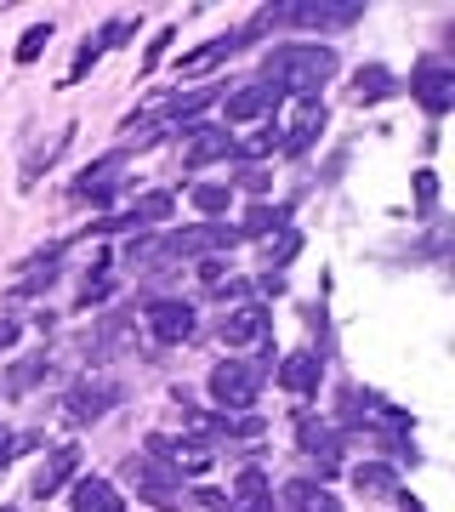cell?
Returning <instances> with one entry per match:
<instances>
[{
	"mask_svg": "<svg viewBox=\"0 0 455 512\" xmlns=\"http://www.w3.org/2000/svg\"><path fill=\"white\" fill-rule=\"evenodd\" d=\"M330 74H336V52L330 46H308V40H291V46H273L262 57V80L279 86L285 97H319Z\"/></svg>",
	"mask_w": 455,
	"mask_h": 512,
	"instance_id": "cell-1",
	"label": "cell"
},
{
	"mask_svg": "<svg viewBox=\"0 0 455 512\" xmlns=\"http://www.w3.org/2000/svg\"><path fill=\"white\" fill-rule=\"evenodd\" d=\"M262 376L268 370L256 365V359H222L211 370V399L222 404V416H245L256 404V393H262Z\"/></svg>",
	"mask_w": 455,
	"mask_h": 512,
	"instance_id": "cell-2",
	"label": "cell"
},
{
	"mask_svg": "<svg viewBox=\"0 0 455 512\" xmlns=\"http://www.w3.org/2000/svg\"><path fill=\"white\" fill-rule=\"evenodd\" d=\"M126 478L137 484V495H143L148 507L182 512V473L171 467V461H160V456H148V450H137V456L126 461Z\"/></svg>",
	"mask_w": 455,
	"mask_h": 512,
	"instance_id": "cell-3",
	"label": "cell"
},
{
	"mask_svg": "<svg viewBox=\"0 0 455 512\" xmlns=\"http://www.w3.org/2000/svg\"><path fill=\"white\" fill-rule=\"evenodd\" d=\"M364 18V6H325V0H308V6H262L256 12V29H273V23H296V29H353ZM245 29V35H256Z\"/></svg>",
	"mask_w": 455,
	"mask_h": 512,
	"instance_id": "cell-4",
	"label": "cell"
},
{
	"mask_svg": "<svg viewBox=\"0 0 455 512\" xmlns=\"http://www.w3.org/2000/svg\"><path fill=\"white\" fill-rule=\"evenodd\" d=\"M239 234L222 228V222H194V228H177V234H160V262H200L211 251H234Z\"/></svg>",
	"mask_w": 455,
	"mask_h": 512,
	"instance_id": "cell-5",
	"label": "cell"
},
{
	"mask_svg": "<svg viewBox=\"0 0 455 512\" xmlns=\"http://www.w3.org/2000/svg\"><path fill=\"white\" fill-rule=\"evenodd\" d=\"M120 399H126V387L114 382V376H86V382H74L69 393H63V416H69L74 427H86V421H103Z\"/></svg>",
	"mask_w": 455,
	"mask_h": 512,
	"instance_id": "cell-6",
	"label": "cell"
},
{
	"mask_svg": "<svg viewBox=\"0 0 455 512\" xmlns=\"http://www.w3.org/2000/svg\"><path fill=\"white\" fill-rule=\"evenodd\" d=\"M279 103H285V92H279V86H268V80H245L239 92L222 97V120H228V126L273 120V114H279Z\"/></svg>",
	"mask_w": 455,
	"mask_h": 512,
	"instance_id": "cell-7",
	"label": "cell"
},
{
	"mask_svg": "<svg viewBox=\"0 0 455 512\" xmlns=\"http://www.w3.org/2000/svg\"><path fill=\"white\" fill-rule=\"evenodd\" d=\"M143 325H148V336L160 342V348H177V342H188L194 336V308L188 302H177V296H160V302H148L143 308Z\"/></svg>",
	"mask_w": 455,
	"mask_h": 512,
	"instance_id": "cell-8",
	"label": "cell"
},
{
	"mask_svg": "<svg viewBox=\"0 0 455 512\" xmlns=\"http://www.w3.org/2000/svg\"><path fill=\"white\" fill-rule=\"evenodd\" d=\"M410 97H416L433 120H444V114L455 109V69L450 63H421V69L410 74Z\"/></svg>",
	"mask_w": 455,
	"mask_h": 512,
	"instance_id": "cell-9",
	"label": "cell"
},
{
	"mask_svg": "<svg viewBox=\"0 0 455 512\" xmlns=\"http://www.w3.org/2000/svg\"><path fill=\"white\" fill-rule=\"evenodd\" d=\"M234 154V131L228 126H188L182 131V165L188 171H205V165H217Z\"/></svg>",
	"mask_w": 455,
	"mask_h": 512,
	"instance_id": "cell-10",
	"label": "cell"
},
{
	"mask_svg": "<svg viewBox=\"0 0 455 512\" xmlns=\"http://www.w3.org/2000/svg\"><path fill=\"white\" fill-rule=\"evenodd\" d=\"M273 330V313L262 308V302H239V308H228L217 319V336H222V348H245V342H262Z\"/></svg>",
	"mask_w": 455,
	"mask_h": 512,
	"instance_id": "cell-11",
	"label": "cell"
},
{
	"mask_svg": "<svg viewBox=\"0 0 455 512\" xmlns=\"http://www.w3.org/2000/svg\"><path fill=\"white\" fill-rule=\"evenodd\" d=\"M148 456L171 461V467H177L182 478H188V473H205V467L217 461L205 439H171V433H148Z\"/></svg>",
	"mask_w": 455,
	"mask_h": 512,
	"instance_id": "cell-12",
	"label": "cell"
},
{
	"mask_svg": "<svg viewBox=\"0 0 455 512\" xmlns=\"http://www.w3.org/2000/svg\"><path fill=\"white\" fill-rule=\"evenodd\" d=\"M120 154H109V160H97V165H86L80 177H74V200H86V205H109L120 188H126V177H120Z\"/></svg>",
	"mask_w": 455,
	"mask_h": 512,
	"instance_id": "cell-13",
	"label": "cell"
},
{
	"mask_svg": "<svg viewBox=\"0 0 455 512\" xmlns=\"http://www.w3.org/2000/svg\"><path fill=\"white\" fill-rule=\"evenodd\" d=\"M74 478H80V450H74V444H57V450H46V461L35 467L29 495H40V501H46V495H57L63 484H74Z\"/></svg>",
	"mask_w": 455,
	"mask_h": 512,
	"instance_id": "cell-14",
	"label": "cell"
},
{
	"mask_svg": "<svg viewBox=\"0 0 455 512\" xmlns=\"http://www.w3.org/2000/svg\"><path fill=\"white\" fill-rule=\"evenodd\" d=\"M325 103H319V97H296V120H291V131H285V137H279V148H285V154H308L313 143H319V131H325Z\"/></svg>",
	"mask_w": 455,
	"mask_h": 512,
	"instance_id": "cell-15",
	"label": "cell"
},
{
	"mask_svg": "<svg viewBox=\"0 0 455 512\" xmlns=\"http://www.w3.org/2000/svg\"><path fill=\"white\" fill-rule=\"evenodd\" d=\"M296 439H302V456L319 461V473H336V461H342V433H336V427L302 416L296 421Z\"/></svg>",
	"mask_w": 455,
	"mask_h": 512,
	"instance_id": "cell-16",
	"label": "cell"
},
{
	"mask_svg": "<svg viewBox=\"0 0 455 512\" xmlns=\"http://www.w3.org/2000/svg\"><path fill=\"white\" fill-rule=\"evenodd\" d=\"M126 348H137V319L131 313H103V325L86 336V353L109 359V353H126Z\"/></svg>",
	"mask_w": 455,
	"mask_h": 512,
	"instance_id": "cell-17",
	"label": "cell"
},
{
	"mask_svg": "<svg viewBox=\"0 0 455 512\" xmlns=\"http://www.w3.org/2000/svg\"><path fill=\"white\" fill-rule=\"evenodd\" d=\"M273 507H279V512H342V507H336V495H330L325 484H313V478H291V484L279 490Z\"/></svg>",
	"mask_w": 455,
	"mask_h": 512,
	"instance_id": "cell-18",
	"label": "cell"
},
{
	"mask_svg": "<svg viewBox=\"0 0 455 512\" xmlns=\"http://www.w3.org/2000/svg\"><path fill=\"white\" fill-rule=\"evenodd\" d=\"M245 46V35H217L211 46H200V52H188V57H177V80H194V74H211L217 63H228V57Z\"/></svg>",
	"mask_w": 455,
	"mask_h": 512,
	"instance_id": "cell-19",
	"label": "cell"
},
{
	"mask_svg": "<svg viewBox=\"0 0 455 512\" xmlns=\"http://www.w3.org/2000/svg\"><path fill=\"white\" fill-rule=\"evenodd\" d=\"M319 376H325V359H319V353H291V359H285V365H279V387H285V393H302V399H308V393H319Z\"/></svg>",
	"mask_w": 455,
	"mask_h": 512,
	"instance_id": "cell-20",
	"label": "cell"
},
{
	"mask_svg": "<svg viewBox=\"0 0 455 512\" xmlns=\"http://www.w3.org/2000/svg\"><path fill=\"white\" fill-rule=\"evenodd\" d=\"M74 512H126V495L109 478H74Z\"/></svg>",
	"mask_w": 455,
	"mask_h": 512,
	"instance_id": "cell-21",
	"label": "cell"
},
{
	"mask_svg": "<svg viewBox=\"0 0 455 512\" xmlns=\"http://www.w3.org/2000/svg\"><path fill=\"white\" fill-rule=\"evenodd\" d=\"M353 490H359L364 501H393V495H399V473H393L387 461H359V467H353Z\"/></svg>",
	"mask_w": 455,
	"mask_h": 512,
	"instance_id": "cell-22",
	"label": "cell"
},
{
	"mask_svg": "<svg viewBox=\"0 0 455 512\" xmlns=\"http://www.w3.org/2000/svg\"><path fill=\"white\" fill-rule=\"evenodd\" d=\"M228 512H273V490H268V478H262V467L239 473L234 495H228Z\"/></svg>",
	"mask_w": 455,
	"mask_h": 512,
	"instance_id": "cell-23",
	"label": "cell"
},
{
	"mask_svg": "<svg viewBox=\"0 0 455 512\" xmlns=\"http://www.w3.org/2000/svg\"><path fill=\"white\" fill-rule=\"evenodd\" d=\"M57 262H63V251H40V256H29V262H23V268H29V274H18V285H12V291L18 296H35V291H46V285H52L57 279Z\"/></svg>",
	"mask_w": 455,
	"mask_h": 512,
	"instance_id": "cell-24",
	"label": "cell"
},
{
	"mask_svg": "<svg viewBox=\"0 0 455 512\" xmlns=\"http://www.w3.org/2000/svg\"><path fill=\"white\" fill-rule=\"evenodd\" d=\"M399 92V80H393V69H382V63H370V69L353 74V97L359 103H382V97Z\"/></svg>",
	"mask_w": 455,
	"mask_h": 512,
	"instance_id": "cell-25",
	"label": "cell"
},
{
	"mask_svg": "<svg viewBox=\"0 0 455 512\" xmlns=\"http://www.w3.org/2000/svg\"><path fill=\"white\" fill-rule=\"evenodd\" d=\"M69 137H74V126H63V131H52V143H40V148H29V160H23V188H35L40 183V171L69 148Z\"/></svg>",
	"mask_w": 455,
	"mask_h": 512,
	"instance_id": "cell-26",
	"label": "cell"
},
{
	"mask_svg": "<svg viewBox=\"0 0 455 512\" xmlns=\"http://www.w3.org/2000/svg\"><path fill=\"white\" fill-rule=\"evenodd\" d=\"M188 205H194L200 217H222V211L234 205V183H194L188 188Z\"/></svg>",
	"mask_w": 455,
	"mask_h": 512,
	"instance_id": "cell-27",
	"label": "cell"
},
{
	"mask_svg": "<svg viewBox=\"0 0 455 512\" xmlns=\"http://www.w3.org/2000/svg\"><path fill=\"white\" fill-rule=\"evenodd\" d=\"M296 251H302V234H296L291 222H285V228H273V234H262V262H268V268H285Z\"/></svg>",
	"mask_w": 455,
	"mask_h": 512,
	"instance_id": "cell-28",
	"label": "cell"
},
{
	"mask_svg": "<svg viewBox=\"0 0 455 512\" xmlns=\"http://www.w3.org/2000/svg\"><path fill=\"white\" fill-rule=\"evenodd\" d=\"M211 103H217V86H194V92H177L160 114H165V120H194V114L211 109Z\"/></svg>",
	"mask_w": 455,
	"mask_h": 512,
	"instance_id": "cell-29",
	"label": "cell"
},
{
	"mask_svg": "<svg viewBox=\"0 0 455 512\" xmlns=\"http://www.w3.org/2000/svg\"><path fill=\"white\" fill-rule=\"evenodd\" d=\"M52 376V359L46 353H35V359H23V365H12V376H6V393L18 399V393H29L35 382H46Z\"/></svg>",
	"mask_w": 455,
	"mask_h": 512,
	"instance_id": "cell-30",
	"label": "cell"
},
{
	"mask_svg": "<svg viewBox=\"0 0 455 512\" xmlns=\"http://www.w3.org/2000/svg\"><path fill=\"white\" fill-rule=\"evenodd\" d=\"M273 148H279V126H262V131H245V137H234V154L239 160H268Z\"/></svg>",
	"mask_w": 455,
	"mask_h": 512,
	"instance_id": "cell-31",
	"label": "cell"
},
{
	"mask_svg": "<svg viewBox=\"0 0 455 512\" xmlns=\"http://www.w3.org/2000/svg\"><path fill=\"white\" fill-rule=\"evenodd\" d=\"M285 222H291V211H273V205H251V211H245V222H239L234 234H273V228H285Z\"/></svg>",
	"mask_w": 455,
	"mask_h": 512,
	"instance_id": "cell-32",
	"label": "cell"
},
{
	"mask_svg": "<svg viewBox=\"0 0 455 512\" xmlns=\"http://www.w3.org/2000/svg\"><path fill=\"white\" fill-rule=\"evenodd\" d=\"M46 46H52V23H35V29H23V40H18V63L29 69V63H35V57L46 52Z\"/></svg>",
	"mask_w": 455,
	"mask_h": 512,
	"instance_id": "cell-33",
	"label": "cell"
},
{
	"mask_svg": "<svg viewBox=\"0 0 455 512\" xmlns=\"http://www.w3.org/2000/svg\"><path fill=\"white\" fill-rule=\"evenodd\" d=\"M182 512H228V490H182Z\"/></svg>",
	"mask_w": 455,
	"mask_h": 512,
	"instance_id": "cell-34",
	"label": "cell"
},
{
	"mask_svg": "<svg viewBox=\"0 0 455 512\" xmlns=\"http://www.w3.org/2000/svg\"><path fill=\"white\" fill-rule=\"evenodd\" d=\"M97 57H103V46H97V40H86V46L74 52V69H69V80H63V86H80V80H86V69L97 63Z\"/></svg>",
	"mask_w": 455,
	"mask_h": 512,
	"instance_id": "cell-35",
	"label": "cell"
},
{
	"mask_svg": "<svg viewBox=\"0 0 455 512\" xmlns=\"http://www.w3.org/2000/svg\"><path fill=\"white\" fill-rule=\"evenodd\" d=\"M109 291H114V279H109V274H91L86 285H80V308H91V302H103Z\"/></svg>",
	"mask_w": 455,
	"mask_h": 512,
	"instance_id": "cell-36",
	"label": "cell"
},
{
	"mask_svg": "<svg viewBox=\"0 0 455 512\" xmlns=\"http://www.w3.org/2000/svg\"><path fill=\"white\" fill-rule=\"evenodd\" d=\"M416 205H421V211H433V205H438V177H433V171H416Z\"/></svg>",
	"mask_w": 455,
	"mask_h": 512,
	"instance_id": "cell-37",
	"label": "cell"
},
{
	"mask_svg": "<svg viewBox=\"0 0 455 512\" xmlns=\"http://www.w3.org/2000/svg\"><path fill=\"white\" fill-rule=\"evenodd\" d=\"M18 336H23V319H18V313H0V353L12 348Z\"/></svg>",
	"mask_w": 455,
	"mask_h": 512,
	"instance_id": "cell-38",
	"label": "cell"
},
{
	"mask_svg": "<svg viewBox=\"0 0 455 512\" xmlns=\"http://www.w3.org/2000/svg\"><path fill=\"white\" fill-rule=\"evenodd\" d=\"M234 183H239V188H251V194H268V171H256V165H245V171H239Z\"/></svg>",
	"mask_w": 455,
	"mask_h": 512,
	"instance_id": "cell-39",
	"label": "cell"
},
{
	"mask_svg": "<svg viewBox=\"0 0 455 512\" xmlns=\"http://www.w3.org/2000/svg\"><path fill=\"white\" fill-rule=\"evenodd\" d=\"M171 40H177V35H171V29H160V35L148 40V57H143V69H154V63H160V57H165V46H171Z\"/></svg>",
	"mask_w": 455,
	"mask_h": 512,
	"instance_id": "cell-40",
	"label": "cell"
},
{
	"mask_svg": "<svg viewBox=\"0 0 455 512\" xmlns=\"http://www.w3.org/2000/svg\"><path fill=\"white\" fill-rule=\"evenodd\" d=\"M0 512H12V507H0Z\"/></svg>",
	"mask_w": 455,
	"mask_h": 512,
	"instance_id": "cell-41",
	"label": "cell"
}]
</instances>
